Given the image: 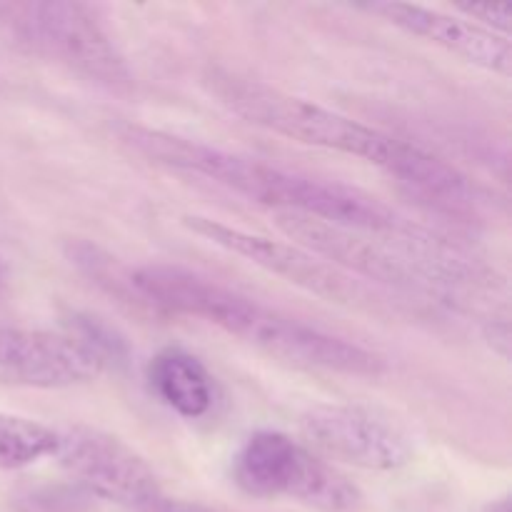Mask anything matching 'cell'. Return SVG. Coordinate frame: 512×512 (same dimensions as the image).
Instances as JSON below:
<instances>
[{
    "label": "cell",
    "mask_w": 512,
    "mask_h": 512,
    "mask_svg": "<svg viewBox=\"0 0 512 512\" xmlns=\"http://www.w3.org/2000/svg\"><path fill=\"white\" fill-rule=\"evenodd\" d=\"M148 383L155 398L180 418L198 420L215 403V380L198 355L183 348H165L148 363Z\"/></svg>",
    "instance_id": "7c38bea8"
},
{
    "label": "cell",
    "mask_w": 512,
    "mask_h": 512,
    "mask_svg": "<svg viewBox=\"0 0 512 512\" xmlns=\"http://www.w3.org/2000/svg\"><path fill=\"white\" fill-rule=\"evenodd\" d=\"M118 138L150 163L208 178L253 203L275 208L278 213L305 215L360 233H413L393 208L350 185L290 173L265 160L230 153L145 125H118Z\"/></svg>",
    "instance_id": "3957f363"
},
{
    "label": "cell",
    "mask_w": 512,
    "mask_h": 512,
    "mask_svg": "<svg viewBox=\"0 0 512 512\" xmlns=\"http://www.w3.org/2000/svg\"><path fill=\"white\" fill-rule=\"evenodd\" d=\"M128 285L155 308L205 320L280 363L355 378L385 373V358L373 350L290 318L193 270L163 263L140 265L130 270Z\"/></svg>",
    "instance_id": "7a4b0ae2"
},
{
    "label": "cell",
    "mask_w": 512,
    "mask_h": 512,
    "mask_svg": "<svg viewBox=\"0 0 512 512\" xmlns=\"http://www.w3.org/2000/svg\"><path fill=\"white\" fill-rule=\"evenodd\" d=\"M363 10L370 15L388 20L403 33L423 38L478 68L510 78L512 73V45L508 38L470 23L468 18L448 15L443 10L423 8L410 3H370Z\"/></svg>",
    "instance_id": "8fae6325"
},
{
    "label": "cell",
    "mask_w": 512,
    "mask_h": 512,
    "mask_svg": "<svg viewBox=\"0 0 512 512\" xmlns=\"http://www.w3.org/2000/svg\"><path fill=\"white\" fill-rule=\"evenodd\" d=\"M3 283H5V265L3 260H0V288H3Z\"/></svg>",
    "instance_id": "ac0fdd59"
},
{
    "label": "cell",
    "mask_w": 512,
    "mask_h": 512,
    "mask_svg": "<svg viewBox=\"0 0 512 512\" xmlns=\"http://www.w3.org/2000/svg\"><path fill=\"white\" fill-rule=\"evenodd\" d=\"M0 28L30 53L65 65L93 83L113 90L133 85L125 55L93 5L70 0L0 3Z\"/></svg>",
    "instance_id": "277c9868"
},
{
    "label": "cell",
    "mask_w": 512,
    "mask_h": 512,
    "mask_svg": "<svg viewBox=\"0 0 512 512\" xmlns=\"http://www.w3.org/2000/svg\"><path fill=\"white\" fill-rule=\"evenodd\" d=\"M148 512H215V510H205L198 508V505H185V503H158L153 510Z\"/></svg>",
    "instance_id": "2e32d148"
},
{
    "label": "cell",
    "mask_w": 512,
    "mask_h": 512,
    "mask_svg": "<svg viewBox=\"0 0 512 512\" xmlns=\"http://www.w3.org/2000/svg\"><path fill=\"white\" fill-rule=\"evenodd\" d=\"M300 433L315 455L363 470H398L413 460L408 435L360 405H315L300 415Z\"/></svg>",
    "instance_id": "30bf717a"
},
{
    "label": "cell",
    "mask_w": 512,
    "mask_h": 512,
    "mask_svg": "<svg viewBox=\"0 0 512 512\" xmlns=\"http://www.w3.org/2000/svg\"><path fill=\"white\" fill-rule=\"evenodd\" d=\"M58 430L33 418L0 413V470H20L55 458Z\"/></svg>",
    "instance_id": "4fadbf2b"
},
{
    "label": "cell",
    "mask_w": 512,
    "mask_h": 512,
    "mask_svg": "<svg viewBox=\"0 0 512 512\" xmlns=\"http://www.w3.org/2000/svg\"><path fill=\"white\" fill-rule=\"evenodd\" d=\"M203 85L223 108L245 123L315 148L355 155L450 213H475L478 208L475 185L468 175L415 143H405L313 100L290 95L220 65L205 70Z\"/></svg>",
    "instance_id": "6da1fadb"
},
{
    "label": "cell",
    "mask_w": 512,
    "mask_h": 512,
    "mask_svg": "<svg viewBox=\"0 0 512 512\" xmlns=\"http://www.w3.org/2000/svg\"><path fill=\"white\" fill-rule=\"evenodd\" d=\"M108 360L73 330L0 328L3 388L63 390L93 383Z\"/></svg>",
    "instance_id": "9c48e42d"
},
{
    "label": "cell",
    "mask_w": 512,
    "mask_h": 512,
    "mask_svg": "<svg viewBox=\"0 0 512 512\" xmlns=\"http://www.w3.org/2000/svg\"><path fill=\"white\" fill-rule=\"evenodd\" d=\"M488 512H510V500L508 498H500L490 505Z\"/></svg>",
    "instance_id": "e0dca14e"
},
{
    "label": "cell",
    "mask_w": 512,
    "mask_h": 512,
    "mask_svg": "<svg viewBox=\"0 0 512 512\" xmlns=\"http://www.w3.org/2000/svg\"><path fill=\"white\" fill-rule=\"evenodd\" d=\"M183 225L198 238L208 240V243L218 245L228 253L240 255L248 263L258 265V268L268 270L278 278H285L288 283L303 288L305 293L318 295L328 303L368 310V313L383 310V295L368 288L360 278L345 273L338 265L325 263L320 255L310 253L300 245L248 233V230L233 228V225H225L215 218H205V215H185Z\"/></svg>",
    "instance_id": "52a82bcc"
},
{
    "label": "cell",
    "mask_w": 512,
    "mask_h": 512,
    "mask_svg": "<svg viewBox=\"0 0 512 512\" xmlns=\"http://www.w3.org/2000/svg\"><path fill=\"white\" fill-rule=\"evenodd\" d=\"M278 228L288 238L298 240L305 250L333 260L340 270L360 275L365 280L393 285L400 290L443 288L458 283L455 278L473 275V270L458 258H443L438 250L433 253H400L393 245L380 240H368L360 230L343 225L325 223V220L305 218L295 213H278Z\"/></svg>",
    "instance_id": "8992f818"
},
{
    "label": "cell",
    "mask_w": 512,
    "mask_h": 512,
    "mask_svg": "<svg viewBox=\"0 0 512 512\" xmlns=\"http://www.w3.org/2000/svg\"><path fill=\"white\" fill-rule=\"evenodd\" d=\"M233 480L253 498H288L320 512H355L363 503L348 475L278 430H258L245 440Z\"/></svg>",
    "instance_id": "5b68a950"
},
{
    "label": "cell",
    "mask_w": 512,
    "mask_h": 512,
    "mask_svg": "<svg viewBox=\"0 0 512 512\" xmlns=\"http://www.w3.org/2000/svg\"><path fill=\"white\" fill-rule=\"evenodd\" d=\"M58 435L55 458L85 495L135 510L163 503L155 470L125 440L90 425H68Z\"/></svg>",
    "instance_id": "ba28073f"
},
{
    "label": "cell",
    "mask_w": 512,
    "mask_h": 512,
    "mask_svg": "<svg viewBox=\"0 0 512 512\" xmlns=\"http://www.w3.org/2000/svg\"><path fill=\"white\" fill-rule=\"evenodd\" d=\"M458 13H463L470 23L480 25L485 30L508 38L512 28V5L510 3H473V5H455Z\"/></svg>",
    "instance_id": "5bb4252c"
},
{
    "label": "cell",
    "mask_w": 512,
    "mask_h": 512,
    "mask_svg": "<svg viewBox=\"0 0 512 512\" xmlns=\"http://www.w3.org/2000/svg\"><path fill=\"white\" fill-rule=\"evenodd\" d=\"M85 498H88V495L78 488L45 490V493L30 495V498L23 500L13 512H75Z\"/></svg>",
    "instance_id": "9a60e30c"
}]
</instances>
